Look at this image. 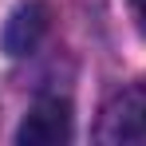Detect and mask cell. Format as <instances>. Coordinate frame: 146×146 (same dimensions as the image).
I'll list each match as a JSON object with an SVG mask.
<instances>
[{
  "mask_svg": "<svg viewBox=\"0 0 146 146\" xmlns=\"http://www.w3.org/2000/svg\"><path fill=\"white\" fill-rule=\"evenodd\" d=\"M51 24V8L44 0H24L8 20H4V32H0V48L8 55H32L40 48V40L48 36Z\"/></svg>",
  "mask_w": 146,
  "mask_h": 146,
  "instance_id": "3",
  "label": "cell"
},
{
  "mask_svg": "<svg viewBox=\"0 0 146 146\" xmlns=\"http://www.w3.org/2000/svg\"><path fill=\"white\" fill-rule=\"evenodd\" d=\"M99 142L146 146V83H134L107 103L103 122H99Z\"/></svg>",
  "mask_w": 146,
  "mask_h": 146,
  "instance_id": "1",
  "label": "cell"
},
{
  "mask_svg": "<svg viewBox=\"0 0 146 146\" xmlns=\"http://www.w3.org/2000/svg\"><path fill=\"white\" fill-rule=\"evenodd\" d=\"M130 12H134V20H138V28L146 32V0H130Z\"/></svg>",
  "mask_w": 146,
  "mask_h": 146,
  "instance_id": "4",
  "label": "cell"
},
{
  "mask_svg": "<svg viewBox=\"0 0 146 146\" xmlns=\"http://www.w3.org/2000/svg\"><path fill=\"white\" fill-rule=\"evenodd\" d=\"M20 146H59L71 142V103L67 99H40L24 115L16 130Z\"/></svg>",
  "mask_w": 146,
  "mask_h": 146,
  "instance_id": "2",
  "label": "cell"
}]
</instances>
